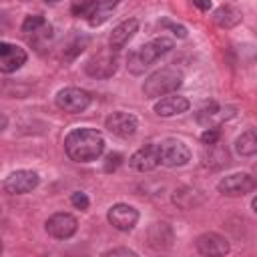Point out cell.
<instances>
[{"label": "cell", "mask_w": 257, "mask_h": 257, "mask_svg": "<svg viewBox=\"0 0 257 257\" xmlns=\"http://www.w3.org/2000/svg\"><path fill=\"white\" fill-rule=\"evenodd\" d=\"M235 153L239 157L257 155V128H249L235 139Z\"/></svg>", "instance_id": "obj_22"}, {"label": "cell", "mask_w": 257, "mask_h": 257, "mask_svg": "<svg viewBox=\"0 0 257 257\" xmlns=\"http://www.w3.org/2000/svg\"><path fill=\"white\" fill-rule=\"evenodd\" d=\"M56 106L64 112H70V114H76V112H82L88 108L90 104V94L82 88H76V86H66V88H60L56 92Z\"/></svg>", "instance_id": "obj_5"}, {"label": "cell", "mask_w": 257, "mask_h": 257, "mask_svg": "<svg viewBox=\"0 0 257 257\" xmlns=\"http://www.w3.org/2000/svg\"><path fill=\"white\" fill-rule=\"evenodd\" d=\"M120 4V0H94L90 4V8L86 10L84 18L90 26H100L108 20V16L112 14V10Z\"/></svg>", "instance_id": "obj_19"}, {"label": "cell", "mask_w": 257, "mask_h": 257, "mask_svg": "<svg viewBox=\"0 0 257 257\" xmlns=\"http://www.w3.org/2000/svg\"><path fill=\"white\" fill-rule=\"evenodd\" d=\"M104 257H116V255H124V257H137V251L126 249V247H116V249H108L102 253Z\"/></svg>", "instance_id": "obj_30"}, {"label": "cell", "mask_w": 257, "mask_h": 257, "mask_svg": "<svg viewBox=\"0 0 257 257\" xmlns=\"http://www.w3.org/2000/svg\"><path fill=\"white\" fill-rule=\"evenodd\" d=\"M195 247H197V251L201 255H225L231 249L229 247V241L223 235L213 233V231L199 235L197 241H195Z\"/></svg>", "instance_id": "obj_15"}, {"label": "cell", "mask_w": 257, "mask_h": 257, "mask_svg": "<svg viewBox=\"0 0 257 257\" xmlns=\"http://www.w3.org/2000/svg\"><path fill=\"white\" fill-rule=\"evenodd\" d=\"M48 22L44 20V16L42 14H30V16H26L24 18V22H22V32H26V34H34V32H38L42 26H46Z\"/></svg>", "instance_id": "obj_25"}, {"label": "cell", "mask_w": 257, "mask_h": 257, "mask_svg": "<svg viewBox=\"0 0 257 257\" xmlns=\"http://www.w3.org/2000/svg\"><path fill=\"white\" fill-rule=\"evenodd\" d=\"M70 203H72L76 209H80V211H86V209H88V205H90V201H88L86 193H82V191H74V193L70 195Z\"/></svg>", "instance_id": "obj_27"}, {"label": "cell", "mask_w": 257, "mask_h": 257, "mask_svg": "<svg viewBox=\"0 0 257 257\" xmlns=\"http://www.w3.org/2000/svg\"><path fill=\"white\" fill-rule=\"evenodd\" d=\"M173 48V40L171 38H153L151 42L139 46L135 52L128 54L126 58V68L133 72V74H143L155 60H159L163 54H167L169 50Z\"/></svg>", "instance_id": "obj_2"}, {"label": "cell", "mask_w": 257, "mask_h": 257, "mask_svg": "<svg viewBox=\"0 0 257 257\" xmlns=\"http://www.w3.org/2000/svg\"><path fill=\"white\" fill-rule=\"evenodd\" d=\"M122 163V155L120 153H108L106 159H104V171L110 173V171H116Z\"/></svg>", "instance_id": "obj_28"}, {"label": "cell", "mask_w": 257, "mask_h": 257, "mask_svg": "<svg viewBox=\"0 0 257 257\" xmlns=\"http://www.w3.org/2000/svg\"><path fill=\"white\" fill-rule=\"evenodd\" d=\"M255 187H257V181L249 173H233V175L223 177L217 183V191L227 197H243L251 193Z\"/></svg>", "instance_id": "obj_6"}, {"label": "cell", "mask_w": 257, "mask_h": 257, "mask_svg": "<svg viewBox=\"0 0 257 257\" xmlns=\"http://www.w3.org/2000/svg\"><path fill=\"white\" fill-rule=\"evenodd\" d=\"M191 108V102L181 96V94H167L163 98L157 100L155 104V112L159 116H175V114H183Z\"/></svg>", "instance_id": "obj_16"}, {"label": "cell", "mask_w": 257, "mask_h": 257, "mask_svg": "<svg viewBox=\"0 0 257 257\" xmlns=\"http://www.w3.org/2000/svg\"><path fill=\"white\" fill-rule=\"evenodd\" d=\"M44 2H58V0H44Z\"/></svg>", "instance_id": "obj_34"}, {"label": "cell", "mask_w": 257, "mask_h": 257, "mask_svg": "<svg viewBox=\"0 0 257 257\" xmlns=\"http://www.w3.org/2000/svg\"><path fill=\"white\" fill-rule=\"evenodd\" d=\"M221 139V128L219 126H207L203 133H201V141L205 145H211V143H217Z\"/></svg>", "instance_id": "obj_26"}, {"label": "cell", "mask_w": 257, "mask_h": 257, "mask_svg": "<svg viewBox=\"0 0 257 257\" xmlns=\"http://www.w3.org/2000/svg\"><path fill=\"white\" fill-rule=\"evenodd\" d=\"M231 161V155H229V149L223 145V143H211V145H205V151H203V165L209 167V169H223L227 167Z\"/></svg>", "instance_id": "obj_18"}, {"label": "cell", "mask_w": 257, "mask_h": 257, "mask_svg": "<svg viewBox=\"0 0 257 257\" xmlns=\"http://www.w3.org/2000/svg\"><path fill=\"white\" fill-rule=\"evenodd\" d=\"M169 229H171V227H169L167 223H155V225L151 227V231H149V243H151L155 249H167V247H171L173 235L163 237V233L169 231Z\"/></svg>", "instance_id": "obj_24"}, {"label": "cell", "mask_w": 257, "mask_h": 257, "mask_svg": "<svg viewBox=\"0 0 257 257\" xmlns=\"http://www.w3.org/2000/svg\"><path fill=\"white\" fill-rule=\"evenodd\" d=\"M193 4H195L199 10H209V8H211V0H193Z\"/></svg>", "instance_id": "obj_32"}, {"label": "cell", "mask_w": 257, "mask_h": 257, "mask_svg": "<svg viewBox=\"0 0 257 257\" xmlns=\"http://www.w3.org/2000/svg\"><path fill=\"white\" fill-rule=\"evenodd\" d=\"M173 203L181 209H193L203 203V193L195 187H181L173 193Z\"/></svg>", "instance_id": "obj_21"}, {"label": "cell", "mask_w": 257, "mask_h": 257, "mask_svg": "<svg viewBox=\"0 0 257 257\" xmlns=\"http://www.w3.org/2000/svg\"><path fill=\"white\" fill-rule=\"evenodd\" d=\"M233 114H235L233 106H219L215 102H209L197 110V122L203 124L205 128L207 126H219L223 120L231 118Z\"/></svg>", "instance_id": "obj_14"}, {"label": "cell", "mask_w": 257, "mask_h": 257, "mask_svg": "<svg viewBox=\"0 0 257 257\" xmlns=\"http://www.w3.org/2000/svg\"><path fill=\"white\" fill-rule=\"evenodd\" d=\"M253 211H255V213H257V197H255V199H253Z\"/></svg>", "instance_id": "obj_33"}, {"label": "cell", "mask_w": 257, "mask_h": 257, "mask_svg": "<svg viewBox=\"0 0 257 257\" xmlns=\"http://www.w3.org/2000/svg\"><path fill=\"white\" fill-rule=\"evenodd\" d=\"M118 68V56L114 48H102L96 54H92L86 64L84 70L88 76L92 78H110Z\"/></svg>", "instance_id": "obj_4"}, {"label": "cell", "mask_w": 257, "mask_h": 257, "mask_svg": "<svg viewBox=\"0 0 257 257\" xmlns=\"http://www.w3.org/2000/svg\"><path fill=\"white\" fill-rule=\"evenodd\" d=\"M88 46V36L86 34H82V32H74L70 38H68V42L64 44V62H70V60H74L84 48Z\"/></svg>", "instance_id": "obj_23"}, {"label": "cell", "mask_w": 257, "mask_h": 257, "mask_svg": "<svg viewBox=\"0 0 257 257\" xmlns=\"http://www.w3.org/2000/svg\"><path fill=\"white\" fill-rule=\"evenodd\" d=\"M241 10L233 4H223L213 12V22L221 28H235L241 22Z\"/></svg>", "instance_id": "obj_20"}, {"label": "cell", "mask_w": 257, "mask_h": 257, "mask_svg": "<svg viewBox=\"0 0 257 257\" xmlns=\"http://www.w3.org/2000/svg\"><path fill=\"white\" fill-rule=\"evenodd\" d=\"M163 24H165L167 28H171L175 36H179V38H185V36H187V30H185V26H181V24H173V22H163Z\"/></svg>", "instance_id": "obj_31"}, {"label": "cell", "mask_w": 257, "mask_h": 257, "mask_svg": "<svg viewBox=\"0 0 257 257\" xmlns=\"http://www.w3.org/2000/svg\"><path fill=\"white\" fill-rule=\"evenodd\" d=\"M183 84V72L175 66H163L147 76L143 82V94L147 98H161L175 92Z\"/></svg>", "instance_id": "obj_3"}, {"label": "cell", "mask_w": 257, "mask_h": 257, "mask_svg": "<svg viewBox=\"0 0 257 257\" xmlns=\"http://www.w3.org/2000/svg\"><path fill=\"white\" fill-rule=\"evenodd\" d=\"M137 30H139V20H137V18H126V20H122L120 24H116V26L112 28L110 36H108L110 48L120 50V48L137 34Z\"/></svg>", "instance_id": "obj_17"}, {"label": "cell", "mask_w": 257, "mask_h": 257, "mask_svg": "<svg viewBox=\"0 0 257 257\" xmlns=\"http://www.w3.org/2000/svg\"><path fill=\"white\" fill-rule=\"evenodd\" d=\"M104 126L108 128L110 135L120 137V139H128V137H133L137 133L139 122H137V116L135 114L124 112V110H114V112H110L106 116Z\"/></svg>", "instance_id": "obj_9"}, {"label": "cell", "mask_w": 257, "mask_h": 257, "mask_svg": "<svg viewBox=\"0 0 257 257\" xmlns=\"http://www.w3.org/2000/svg\"><path fill=\"white\" fill-rule=\"evenodd\" d=\"M44 227L46 233L54 239H70L78 229V221L70 213H54L52 217L46 219Z\"/></svg>", "instance_id": "obj_11"}, {"label": "cell", "mask_w": 257, "mask_h": 257, "mask_svg": "<svg viewBox=\"0 0 257 257\" xmlns=\"http://www.w3.org/2000/svg\"><path fill=\"white\" fill-rule=\"evenodd\" d=\"M92 2H94V0H72V2H70V12L76 14V16H84Z\"/></svg>", "instance_id": "obj_29"}, {"label": "cell", "mask_w": 257, "mask_h": 257, "mask_svg": "<svg viewBox=\"0 0 257 257\" xmlns=\"http://www.w3.org/2000/svg\"><path fill=\"white\" fill-rule=\"evenodd\" d=\"M38 183H40V177H38L36 171L20 169V171L10 173V175L4 179L2 187H4V191H6L8 195H24V193L34 191V189L38 187Z\"/></svg>", "instance_id": "obj_8"}, {"label": "cell", "mask_w": 257, "mask_h": 257, "mask_svg": "<svg viewBox=\"0 0 257 257\" xmlns=\"http://www.w3.org/2000/svg\"><path fill=\"white\" fill-rule=\"evenodd\" d=\"M106 219H108V223L114 229H118V231H131L137 225V221H139V211L133 205L116 203V205H112L108 209Z\"/></svg>", "instance_id": "obj_12"}, {"label": "cell", "mask_w": 257, "mask_h": 257, "mask_svg": "<svg viewBox=\"0 0 257 257\" xmlns=\"http://www.w3.org/2000/svg\"><path fill=\"white\" fill-rule=\"evenodd\" d=\"M161 147V163L165 167H183L191 161V149L181 139H165L159 143Z\"/></svg>", "instance_id": "obj_7"}, {"label": "cell", "mask_w": 257, "mask_h": 257, "mask_svg": "<svg viewBox=\"0 0 257 257\" xmlns=\"http://www.w3.org/2000/svg\"><path fill=\"white\" fill-rule=\"evenodd\" d=\"M64 151L74 163H90L96 161L104 151V139L96 128L80 126L66 135Z\"/></svg>", "instance_id": "obj_1"}, {"label": "cell", "mask_w": 257, "mask_h": 257, "mask_svg": "<svg viewBox=\"0 0 257 257\" xmlns=\"http://www.w3.org/2000/svg\"><path fill=\"white\" fill-rule=\"evenodd\" d=\"M26 62V50L18 44L0 42V70L4 74H10L18 70Z\"/></svg>", "instance_id": "obj_13"}, {"label": "cell", "mask_w": 257, "mask_h": 257, "mask_svg": "<svg viewBox=\"0 0 257 257\" xmlns=\"http://www.w3.org/2000/svg\"><path fill=\"white\" fill-rule=\"evenodd\" d=\"M128 165L139 173H149V171L157 169L159 165H163L161 163V147L155 145V143H149V145L141 147L137 153L131 155Z\"/></svg>", "instance_id": "obj_10"}]
</instances>
